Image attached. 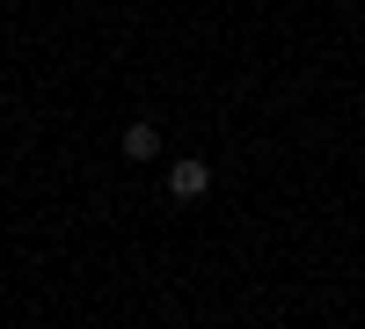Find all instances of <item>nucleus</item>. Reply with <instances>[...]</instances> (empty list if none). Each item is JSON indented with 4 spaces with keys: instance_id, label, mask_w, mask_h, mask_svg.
Here are the masks:
<instances>
[{
    "instance_id": "obj_1",
    "label": "nucleus",
    "mask_w": 365,
    "mask_h": 329,
    "mask_svg": "<svg viewBox=\"0 0 365 329\" xmlns=\"http://www.w3.org/2000/svg\"><path fill=\"white\" fill-rule=\"evenodd\" d=\"M205 191H212V161H175L168 168V198L175 205H197Z\"/></svg>"
},
{
    "instance_id": "obj_2",
    "label": "nucleus",
    "mask_w": 365,
    "mask_h": 329,
    "mask_svg": "<svg viewBox=\"0 0 365 329\" xmlns=\"http://www.w3.org/2000/svg\"><path fill=\"white\" fill-rule=\"evenodd\" d=\"M125 154H132V161H154V154H161V132H154V125H132V132H125Z\"/></svg>"
}]
</instances>
